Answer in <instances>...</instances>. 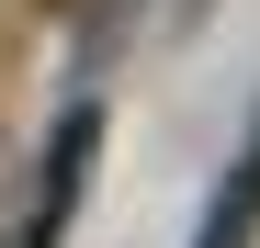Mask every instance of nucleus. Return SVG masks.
<instances>
[{
	"label": "nucleus",
	"instance_id": "2",
	"mask_svg": "<svg viewBox=\"0 0 260 248\" xmlns=\"http://www.w3.org/2000/svg\"><path fill=\"white\" fill-rule=\"evenodd\" d=\"M249 237H260V124H249L238 170L215 181V203H204V226H192V248H249Z\"/></svg>",
	"mask_w": 260,
	"mask_h": 248
},
{
	"label": "nucleus",
	"instance_id": "1",
	"mask_svg": "<svg viewBox=\"0 0 260 248\" xmlns=\"http://www.w3.org/2000/svg\"><path fill=\"white\" fill-rule=\"evenodd\" d=\"M91 158H102V102H68V113H57V136H46V158H34V203H23L12 248H57V237L79 226V192H91Z\"/></svg>",
	"mask_w": 260,
	"mask_h": 248
}]
</instances>
